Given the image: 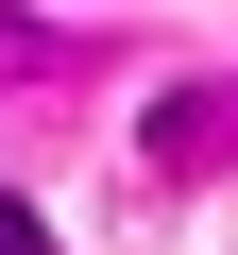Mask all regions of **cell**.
Instances as JSON below:
<instances>
[{"mask_svg":"<svg viewBox=\"0 0 238 255\" xmlns=\"http://www.w3.org/2000/svg\"><path fill=\"white\" fill-rule=\"evenodd\" d=\"M0 255H51V221H34V204H17V187H0Z\"/></svg>","mask_w":238,"mask_h":255,"instance_id":"cell-1","label":"cell"}]
</instances>
